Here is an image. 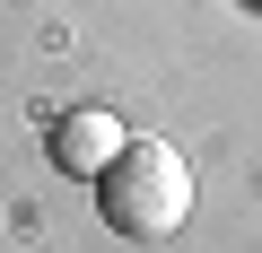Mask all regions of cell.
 <instances>
[{
    "mask_svg": "<svg viewBox=\"0 0 262 253\" xmlns=\"http://www.w3.org/2000/svg\"><path fill=\"white\" fill-rule=\"evenodd\" d=\"M114 149H122V113H105V105L61 113V131H53V157H61L70 175H105V166H114Z\"/></svg>",
    "mask_w": 262,
    "mask_h": 253,
    "instance_id": "7a4b0ae2",
    "label": "cell"
},
{
    "mask_svg": "<svg viewBox=\"0 0 262 253\" xmlns=\"http://www.w3.org/2000/svg\"><path fill=\"white\" fill-rule=\"evenodd\" d=\"M96 201H105V227L114 236L158 244V236H175L192 218V166H184L175 140H122L114 166L96 175Z\"/></svg>",
    "mask_w": 262,
    "mask_h": 253,
    "instance_id": "6da1fadb",
    "label": "cell"
}]
</instances>
